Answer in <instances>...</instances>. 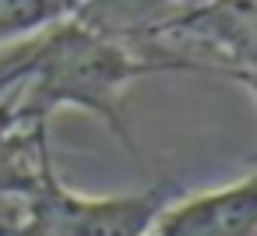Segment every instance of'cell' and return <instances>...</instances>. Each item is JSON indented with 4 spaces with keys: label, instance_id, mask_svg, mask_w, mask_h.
I'll return each instance as SVG.
<instances>
[{
    "label": "cell",
    "instance_id": "4",
    "mask_svg": "<svg viewBox=\"0 0 257 236\" xmlns=\"http://www.w3.org/2000/svg\"><path fill=\"white\" fill-rule=\"evenodd\" d=\"M197 4V0H74V8L67 11L71 18H78L81 25H88L92 32L134 50L138 57L152 60L155 43ZM155 71L162 74V67L155 64Z\"/></svg>",
    "mask_w": 257,
    "mask_h": 236
},
{
    "label": "cell",
    "instance_id": "5",
    "mask_svg": "<svg viewBox=\"0 0 257 236\" xmlns=\"http://www.w3.org/2000/svg\"><path fill=\"white\" fill-rule=\"evenodd\" d=\"M60 4H64V11H71V8H74V0H60Z\"/></svg>",
    "mask_w": 257,
    "mask_h": 236
},
{
    "label": "cell",
    "instance_id": "1",
    "mask_svg": "<svg viewBox=\"0 0 257 236\" xmlns=\"http://www.w3.org/2000/svg\"><path fill=\"white\" fill-rule=\"evenodd\" d=\"M148 74H159L155 64L60 15L39 32L0 46V109L36 131H46L57 109H85L145 169L148 162L123 120V95Z\"/></svg>",
    "mask_w": 257,
    "mask_h": 236
},
{
    "label": "cell",
    "instance_id": "3",
    "mask_svg": "<svg viewBox=\"0 0 257 236\" xmlns=\"http://www.w3.org/2000/svg\"><path fill=\"white\" fill-rule=\"evenodd\" d=\"M145 236H257V176L243 173L201 194H173Z\"/></svg>",
    "mask_w": 257,
    "mask_h": 236
},
{
    "label": "cell",
    "instance_id": "2",
    "mask_svg": "<svg viewBox=\"0 0 257 236\" xmlns=\"http://www.w3.org/2000/svg\"><path fill=\"white\" fill-rule=\"evenodd\" d=\"M180 194V187L162 176L138 194L81 197L57 183L53 169L39 187V232L36 236H145L155 211Z\"/></svg>",
    "mask_w": 257,
    "mask_h": 236
}]
</instances>
